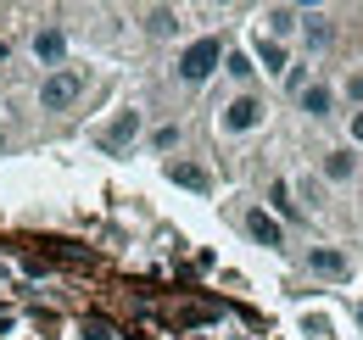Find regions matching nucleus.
<instances>
[{
	"label": "nucleus",
	"instance_id": "nucleus-12",
	"mask_svg": "<svg viewBox=\"0 0 363 340\" xmlns=\"http://www.w3.org/2000/svg\"><path fill=\"white\" fill-rule=\"evenodd\" d=\"M145 28H151V40H168V34H179V11H174V6L145 11Z\"/></svg>",
	"mask_w": 363,
	"mask_h": 340
},
{
	"label": "nucleus",
	"instance_id": "nucleus-16",
	"mask_svg": "<svg viewBox=\"0 0 363 340\" xmlns=\"http://www.w3.org/2000/svg\"><path fill=\"white\" fill-rule=\"evenodd\" d=\"M269 201H274V207H279L285 217H296V207H291V184H274V190H269Z\"/></svg>",
	"mask_w": 363,
	"mask_h": 340
},
{
	"label": "nucleus",
	"instance_id": "nucleus-14",
	"mask_svg": "<svg viewBox=\"0 0 363 340\" xmlns=\"http://www.w3.org/2000/svg\"><path fill=\"white\" fill-rule=\"evenodd\" d=\"M224 73H229V79H240V84H246V79H252L257 67H252V56H246V50H224Z\"/></svg>",
	"mask_w": 363,
	"mask_h": 340
},
{
	"label": "nucleus",
	"instance_id": "nucleus-5",
	"mask_svg": "<svg viewBox=\"0 0 363 340\" xmlns=\"http://www.w3.org/2000/svg\"><path fill=\"white\" fill-rule=\"evenodd\" d=\"M308 268H313L318 279H347V273H352L347 251H335V246H313V251H308Z\"/></svg>",
	"mask_w": 363,
	"mask_h": 340
},
{
	"label": "nucleus",
	"instance_id": "nucleus-17",
	"mask_svg": "<svg viewBox=\"0 0 363 340\" xmlns=\"http://www.w3.org/2000/svg\"><path fill=\"white\" fill-rule=\"evenodd\" d=\"M285 89L302 95V89H308V67H285Z\"/></svg>",
	"mask_w": 363,
	"mask_h": 340
},
{
	"label": "nucleus",
	"instance_id": "nucleus-7",
	"mask_svg": "<svg viewBox=\"0 0 363 340\" xmlns=\"http://www.w3.org/2000/svg\"><path fill=\"white\" fill-rule=\"evenodd\" d=\"M246 234H252L257 246H269V251H279V246H285V229H279L263 207H252V212H246Z\"/></svg>",
	"mask_w": 363,
	"mask_h": 340
},
{
	"label": "nucleus",
	"instance_id": "nucleus-15",
	"mask_svg": "<svg viewBox=\"0 0 363 340\" xmlns=\"http://www.w3.org/2000/svg\"><path fill=\"white\" fill-rule=\"evenodd\" d=\"M257 62H263L269 73H285V45H274V40H257Z\"/></svg>",
	"mask_w": 363,
	"mask_h": 340
},
{
	"label": "nucleus",
	"instance_id": "nucleus-10",
	"mask_svg": "<svg viewBox=\"0 0 363 340\" xmlns=\"http://www.w3.org/2000/svg\"><path fill=\"white\" fill-rule=\"evenodd\" d=\"M263 23H269V34H263V40H285V34H296V28H302V11H296V6H269V17H263Z\"/></svg>",
	"mask_w": 363,
	"mask_h": 340
},
{
	"label": "nucleus",
	"instance_id": "nucleus-3",
	"mask_svg": "<svg viewBox=\"0 0 363 340\" xmlns=\"http://www.w3.org/2000/svg\"><path fill=\"white\" fill-rule=\"evenodd\" d=\"M218 123H224L229 134H246V128H257V123H263V101H257V95H235V101L224 106V118H218Z\"/></svg>",
	"mask_w": 363,
	"mask_h": 340
},
{
	"label": "nucleus",
	"instance_id": "nucleus-20",
	"mask_svg": "<svg viewBox=\"0 0 363 340\" xmlns=\"http://www.w3.org/2000/svg\"><path fill=\"white\" fill-rule=\"evenodd\" d=\"M352 140H358V145H363V106H358V112H352Z\"/></svg>",
	"mask_w": 363,
	"mask_h": 340
},
{
	"label": "nucleus",
	"instance_id": "nucleus-9",
	"mask_svg": "<svg viewBox=\"0 0 363 340\" xmlns=\"http://www.w3.org/2000/svg\"><path fill=\"white\" fill-rule=\"evenodd\" d=\"M168 178L184 184V190H196V196H207V190H213V173L201 168V162H168Z\"/></svg>",
	"mask_w": 363,
	"mask_h": 340
},
{
	"label": "nucleus",
	"instance_id": "nucleus-4",
	"mask_svg": "<svg viewBox=\"0 0 363 340\" xmlns=\"http://www.w3.org/2000/svg\"><path fill=\"white\" fill-rule=\"evenodd\" d=\"M34 56H40V62H45L50 73H56V67H62V62H67V34H62V28H56V23H45V28H40V34H34Z\"/></svg>",
	"mask_w": 363,
	"mask_h": 340
},
{
	"label": "nucleus",
	"instance_id": "nucleus-11",
	"mask_svg": "<svg viewBox=\"0 0 363 340\" xmlns=\"http://www.w3.org/2000/svg\"><path fill=\"white\" fill-rule=\"evenodd\" d=\"M296 106H302L308 118H330V106H335V95H330L324 84H308L302 95H296Z\"/></svg>",
	"mask_w": 363,
	"mask_h": 340
},
{
	"label": "nucleus",
	"instance_id": "nucleus-1",
	"mask_svg": "<svg viewBox=\"0 0 363 340\" xmlns=\"http://www.w3.org/2000/svg\"><path fill=\"white\" fill-rule=\"evenodd\" d=\"M218 67H224V40H218V34L184 45V56H179V79H184V84H207Z\"/></svg>",
	"mask_w": 363,
	"mask_h": 340
},
{
	"label": "nucleus",
	"instance_id": "nucleus-6",
	"mask_svg": "<svg viewBox=\"0 0 363 340\" xmlns=\"http://www.w3.org/2000/svg\"><path fill=\"white\" fill-rule=\"evenodd\" d=\"M135 134H140V112H118L112 123L101 128V151H123Z\"/></svg>",
	"mask_w": 363,
	"mask_h": 340
},
{
	"label": "nucleus",
	"instance_id": "nucleus-13",
	"mask_svg": "<svg viewBox=\"0 0 363 340\" xmlns=\"http://www.w3.org/2000/svg\"><path fill=\"white\" fill-rule=\"evenodd\" d=\"M352 168H358V157H352V151H330V157H324V178H330V184H347Z\"/></svg>",
	"mask_w": 363,
	"mask_h": 340
},
{
	"label": "nucleus",
	"instance_id": "nucleus-8",
	"mask_svg": "<svg viewBox=\"0 0 363 340\" xmlns=\"http://www.w3.org/2000/svg\"><path fill=\"white\" fill-rule=\"evenodd\" d=\"M302 40H308V50H330V40H335V23H330L324 11H302Z\"/></svg>",
	"mask_w": 363,
	"mask_h": 340
},
{
	"label": "nucleus",
	"instance_id": "nucleus-2",
	"mask_svg": "<svg viewBox=\"0 0 363 340\" xmlns=\"http://www.w3.org/2000/svg\"><path fill=\"white\" fill-rule=\"evenodd\" d=\"M79 95H84V79L73 67H56V73H45V84H40V106L45 112H67Z\"/></svg>",
	"mask_w": 363,
	"mask_h": 340
},
{
	"label": "nucleus",
	"instance_id": "nucleus-19",
	"mask_svg": "<svg viewBox=\"0 0 363 340\" xmlns=\"http://www.w3.org/2000/svg\"><path fill=\"white\" fill-rule=\"evenodd\" d=\"M347 95H352V101L363 106V73H352V79H347Z\"/></svg>",
	"mask_w": 363,
	"mask_h": 340
},
{
	"label": "nucleus",
	"instance_id": "nucleus-18",
	"mask_svg": "<svg viewBox=\"0 0 363 340\" xmlns=\"http://www.w3.org/2000/svg\"><path fill=\"white\" fill-rule=\"evenodd\" d=\"M179 145V128H157V151H174Z\"/></svg>",
	"mask_w": 363,
	"mask_h": 340
}]
</instances>
